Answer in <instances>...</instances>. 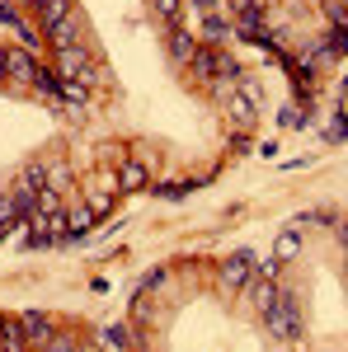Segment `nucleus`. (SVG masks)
Returning a JSON list of instances; mask_svg holds the SVG:
<instances>
[{
  "label": "nucleus",
  "mask_w": 348,
  "mask_h": 352,
  "mask_svg": "<svg viewBox=\"0 0 348 352\" xmlns=\"http://www.w3.org/2000/svg\"><path fill=\"white\" fill-rule=\"evenodd\" d=\"M94 343H99V348H132L136 333H127L123 324H104L99 333H94Z\"/></svg>",
  "instance_id": "6e6552de"
},
{
  "label": "nucleus",
  "mask_w": 348,
  "mask_h": 352,
  "mask_svg": "<svg viewBox=\"0 0 348 352\" xmlns=\"http://www.w3.org/2000/svg\"><path fill=\"white\" fill-rule=\"evenodd\" d=\"M0 343H5V348H28V338H24V329H19V320H5V324H0Z\"/></svg>",
  "instance_id": "9b49d317"
},
{
  "label": "nucleus",
  "mask_w": 348,
  "mask_h": 352,
  "mask_svg": "<svg viewBox=\"0 0 348 352\" xmlns=\"http://www.w3.org/2000/svg\"><path fill=\"white\" fill-rule=\"evenodd\" d=\"M287 258H296V230H287V235L278 240V263H287Z\"/></svg>",
  "instance_id": "4468645a"
},
{
  "label": "nucleus",
  "mask_w": 348,
  "mask_h": 352,
  "mask_svg": "<svg viewBox=\"0 0 348 352\" xmlns=\"http://www.w3.org/2000/svg\"><path fill=\"white\" fill-rule=\"evenodd\" d=\"M249 277H254V254H249V249H236V254L221 263V287H226V292H240Z\"/></svg>",
  "instance_id": "7ed1b4c3"
},
{
  "label": "nucleus",
  "mask_w": 348,
  "mask_h": 352,
  "mask_svg": "<svg viewBox=\"0 0 348 352\" xmlns=\"http://www.w3.org/2000/svg\"><path fill=\"white\" fill-rule=\"evenodd\" d=\"M188 10H203L212 19V14H226V0H188Z\"/></svg>",
  "instance_id": "2eb2a0df"
},
{
  "label": "nucleus",
  "mask_w": 348,
  "mask_h": 352,
  "mask_svg": "<svg viewBox=\"0 0 348 352\" xmlns=\"http://www.w3.org/2000/svg\"><path fill=\"white\" fill-rule=\"evenodd\" d=\"M19 320V329H24V338H28V348L38 343V348H52V324H48V315H38V310H24V315H14Z\"/></svg>",
  "instance_id": "20e7f679"
},
{
  "label": "nucleus",
  "mask_w": 348,
  "mask_h": 352,
  "mask_svg": "<svg viewBox=\"0 0 348 352\" xmlns=\"http://www.w3.org/2000/svg\"><path fill=\"white\" fill-rule=\"evenodd\" d=\"M0 324H5V315H0Z\"/></svg>",
  "instance_id": "4be33fe9"
},
{
  "label": "nucleus",
  "mask_w": 348,
  "mask_h": 352,
  "mask_svg": "<svg viewBox=\"0 0 348 352\" xmlns=\"http://www.w3.org/2000/svg\"><path fill=\"white\" fill-rule=\"evenodd\" d=\"M264 324H268V333H273L278 343H296V338H301V315H296V305H292L287 292L264 310Z\"/></svg>",
  "instance_id": "f257e3e1"
},
{
  "label": "nucleus",
  "mask_w": 348,
  "mask_h": 352,
  "mask_svg": "<svg viewBox=\"0 0 348 352\" xmlns=\"http://www.w3.org/2000/svg\"><path fill=\"white\" fill-rule=\"evenodd\" d=\"M283 122H287V127H296V122H306V113H296V109H283Z\"/></svg>",
  "instance_id": "a211bd4d"
},
{
  "label": "nucleus",
  "mask_w": 348,
  "mask_h": 352,
  "mask_svg": "<svg viewBox=\"0 0 348 352\" xmlns=\"http://www.w3.org/2000/svg\"><path fill=\"white\" fill-rule=\"evenodd\" d=\"M90 207H94V217H104L108 207H113V192H94V197H90Z\"/></svg>",
  "instance_id": "f3484780"
},
{
  "label": "nucleus",
  "mask_w": 348,
  "mask_h": 352,
  "mask_svg": "<svg viewBox=\"0 0 348 352\" xmlns=\"http://www.w3.org/2000/svg\"><path fill=\"white\" fill-rule=\"evenodd\" d=\"M43 33L52 38V47H57V43H76V14H66V19H57V24H48Z\"/></svg>",
  "instance_id": "9d476101"
},
{
  "label": "nucleus",
  "mask_w": 348,
  "mask_h": 352,
  "mask_svg": "<svg viewBox=\"0 0 348 352\" xmlns=\"http://www.w3.org/2000/svg\"><path fill=\"white\" fill-rule=\"evenodd\" d=\"M33 10H38V28H48V24H57V19H66V14H76L71 0H38Z\"/></svg>",
  "instance_id": "0eeeda50"
},
{
  "label": "nucleus",
  "mask_w": 348,
  "mask_h": 352,
  "mask_svg": "<svg viewBox=\"0 0 348 352\" xmlns=\"http://www.w3.org/2000/svg\"><path fill=\"white\" fill-rule=\"evenodd\" d=\"M339 240H344V249H348V221H344V226H339Z\"/></svg>",
  "instance_id": "6ab92c4d"
},
{
  "label": "nucleus",
  "mask_w": 348,
  "mask_h": 352,
  "mask_svg": "<svg viewBox=\"0 0 348 352\" xmlns=\"http://www.w3.org/2000/svg\"><path fill=\"white\" fill-rule=\"evenodd\" d=\"M151 184V169L141 160H123L118 164V192H136V188H146Z\"/></svg>",
  "instance_id": "39448f33"
},
{
  "label": "nucleus",
  "mask_w": 348,
  "mask_h": 352,
  "mask_svg": "<svg viewBox=\"0 0 348 352\" xmlns=\"http://www.w3.org/2000/svg\"><path fill=\"white\" fill-rule=\"evenodd\" d=\"M0 80H5V56H0Z\"/></svg>",
  "instance_id": "aec40b11"
},
{
  "label": "nucleus",
  "mask_w": 348,
  "mask_h": 352,
  "mask_svg": "<svg viewBox=\"0 0 348 352\" xmlns=\"http://www.w3.org/2000/svg\"><path fill=\"white\" fill-rule=\"evenodd\" d=\"M198 47H203V43H198L193 33H184L179 24H170V56H174L179 66H184V61H193V56H198Z\"/></svg>",
  "instance_id": "423d86ee"
},
{
  "label": "nucleus",
  "mask_w": 348,
  "mask_h": 352,
  "mask_svg": "<svg viewBox=\"0 0 348 352\" xmlns=\"http://www.w3.org/2000/svg\"><path fill=\"white\" fill-rule=\"evenodd\" d=\"M19 5H38V0H19Z\"/></svg>",
  "instance_id": "412c9836"
},
{
  "label": "nucleus",
  "mask_w": 348,
  "mask_h": 352,
  "mask_svg": "<svg viewBox=\"0 0 348 352\" xmlns=\"http://www.w3.org/2000/svg\"><path fill=\"white\" fill-rule=\"evenodd\" d=\"M0 56H5V80L14 85H33V76H38V52H28V47H0Z\"/></svg>",
  "instance_id": "f03ea898"
},
{
  "label": "nucleus",
  "mask_w": 348,
  "mask_h": 352,
  "mask_svg": "<svg viewBox=\"0 0 348 352\" xmlns=\"http://www.w3.org/2000/svg\"><path fill=\"white\" fill-rule=\"evenodd\" d=\"M19 19H24V14H19V10H14L10 0H0V24H5V28H14Z\"/></svg>",
  "instance_id": "dca6fc26"
},
{
  "label": "nucleus",
  "mask_w": 348,
  "mask_h": 352,
  "mask_svg": "<svg viewBox=\"0 0 348 352\" xmlns=\"http://www.w3.org/2000/svg\"><path fill=\"white\" fill-rule=\"evenodd\" d=\"M90 226H94V207H90V202H85V207H71V212H66V235H85Z\"/></svg>",
  "instance_id": "1a4fd4ad"
},
{
  "label": "nucleus",
  "mask_w": 348,
  "mask_h": 352,
  "mask_svg": "<svg viewBox=\"0 0 348 352\" xmlns=\"http://www.w3.org/2000/svg\"><path fill=\"white\" fill-rule=\"evenodd\" d=\"M151 10L161 14L165 24H179V10H184V0H151Z\"/></svg>",
  "instance_id": "ddd939ff"
},
{
  "label": "nucleus",
  "mask_w": 348,
  "mask_h": 352,
  "mask_svg": "<svg viewBox=\"0 0 348 352\" xmlns=\"http://www.w3.org/2000/svg\"><path fill=\"white\" fill-rule=\"evenodd\" d=\"M19 184H24V188H33V192H43V188H48V164H28Z\"/></svg>",
  "instance_id": "f8f14e48"
}]
</instances>
